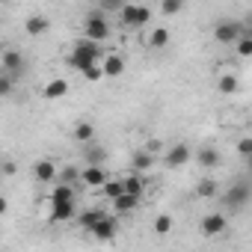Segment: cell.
I'll list each match as a JSON object with an SVG mask.
<instances>
[{"instance_id": "1", "label": "cell", "mask_w": 252, "mask_h": 252, "mask_svg": "<svg viewBox=\"0 0 252 252\" xmlns=\"http://www.w3.org/2000/svg\"><path fill=\"white\" fill-rule=\"evenodd\" d=\"M65 63L83 74L86 68L101 65V48H98V45H92V42H86V39H77V42L71 45V51H68Z\"/></svg>"}, {"instance_id": "2", "label": "cell", "mask_w": 252, "mask_h": 252, "mask_svg": "<svg viewBox=\"0 0 252 252\" xmlns=\"http://www.w3.org/2000/svg\"><path fill=\"white\" fill-rule=\"evenodd\" d=\"M83 39L92 42V45H101V42L110 39V21H107L104 12L92 9V12L83 18Z\"/></svg>"}, {"instance_id": "3", "label": "cell", "mask_w": 252, "mask_h": 252, "mask_svg": "<svg viewBox=\"0 0 252 252\" xmlns=\"http://www.w3.org/2000/svg\"><path fill=\"white\" fill-rule=\"evenodd\" d=\"M0 65H3V74H9L12 80H18L27 68V60L18 48H6L3 54H0Z\"/></svg>"}, {"instance_id": "4", "label": "cell", "mask_w": 252, "mask_h": 252, "mask_svg": "<svg viewBox=\"0 0 252 252\" xmlns=\"http://www.w3.org/2000/svg\"><path fill=\"white\" fill-rule=\"evenodd\" d=\"M119 18H122V24H128V27H143V24H149L152 21V9L149 6H134V3H122V9H119Z\"/></svg>"}, {"instance_id": "5", "label": "cell", "mask_w": 252, "mask_h": 252, "mask_svg": "<svg viewBox=\"0 0 252 252\" xmlns=\"http://www.w3.org/2000/svg\"><path fill=\"white\" fill-rule=\"evenodd\" d=\"M243 33H246V27L240 21H217V27H214V39L220 45H234Z\"/></svg>"}, {"instance_id": "6", "label": "cell", "mask_w": 252, "mask_h": 252, "mask_svg": "<svg viewBox=\"0 0 252 252\" xmlns=\"http://www.w3.org/2000/svg\"><path fill=\"white\" fill-rule=\"evenodd\" d=\"M249 193H252V187H249L246 181H237V184L222 196V205H225L228 211H237V208H243V205L249 202Z\"/></svg>"}, {"instance_id": "7", "label": "cell", "mask_w": 252, "mask_h": 252, "mask_svg": "<svg viewBox=\"0 0 252 252\" xmlns=\"http://www.w3.org/2000/svg\"><path fill=\"white\" fill-rule=\"evenodd\" d=\"M225 228H228L225 214H205V217H202V222H199V231H202L205 237H220Z\"/></svg>"}, {"instance_id": "8", "label": "cell", "mask_w": 252, "mask_h": 252, "mask_svg": "<svg viewBox=\"0 0 252 252\" xmlns=\"http://www.w3.org/2000/svg\"><path fill=\"white\" fill-rule=\"evenodd\" d=\"M116 231H119V222H116V217H113V214H107L104 220H98V222L89 228V234H92L95 240H101V243L113 240V237H116Z\"/></svg>"}, {"instance_id": "9", "label": "cell", "mask_w": 252, "mask_h": 252, "mask_svg": "<svg viewBox=\"0 0 252 252\" xmlns=\"http://www.w3.org/2000/svg\"><path fill=\"white\" fill-rule=\"evenodd\" d=\"M187 160H190V146H187V143H172L169 152H166V166H169V169H178V166H184Z\"/></svg>"}, {"instance_id": "10", "label": "cell", "mask_w": 252, "mask_h": 252, "mask_svg": "<svg viewBox=\"0 0 252 252\" xmlns=\"http://www.w3.org/2000/svg\"><path fill=\"white\" fill-rule=\"evenodd\" d=\"M57 163L54 160H36L33 163V178L39 181V184H54L57 181Z\"/></svg>"}, {"instance_id": "11", "label": "cell", "mask_w": 252, "mask_h": 252, "mask_svg": "<svg viewBox=\"0 0 252 252\" xmlns=\"http://www.w3.org/2000/svg\"><path fill=\"white\" fill-rule=\"evenodd\" d=\"M83 160H86V166H104V160H107V149L98 146V143L92 140V143L83 146Z\"/></svg>"}, {"instance_id": "12", "label": "cell", "mask_w": 252, "mask_h": 252, "mask_svg": "<svg viewBox=\"0 0 252 252\" xmlns=\"http://www.w3.org/2000/svg\"><path fill=\"white\" fill-rule=\"evenodd\" d=\"M122 71H125V60H122L119 54L101 57V74H104V77H119Z\"/></svg>"}, {"instance_id": "13", "label": "cell", "mask_w": 252, "mask_h": 252, "mask_svg": "<svg viewBox=\"0 0 252 252\" xmlns=\"http://www.w3.org/2000/svg\"><path fill=\"white\" fill-rule=\"evenodd\" d=\"M63 95H68V80H65V77H54V80H48L45 89H42V98H48V101H57V98H63Z\"/></svg>"}, {"instance_id": "14", "label": "cell", "mask_w": 252, "mask_h": 252, "mask_svg": "<svg viewBox=\"0 0 252 252\" xmlns=\"http://www.w3.org/2000/svg\"><path fill=\"white\" fill-rule=\"evenodd\" d=\"M80 181L86 187H104L107 184V172H104V166H86V169H80Z\"/></svg>"}, {"instance_id": "15", "label": "cell", "mask_w": 252, "mask_h": 252, "mask_svg": "<svg viewBox=\"0 0 252 252\" xmlns=\"http://www.w3.org/2000/svg\"><path fill=\"white\" fill-rule=\"evenodd\" d=\"M77 217V205L74 202H60V205H51V222H68Z\"/></svg>"}, {"instance_id": "16", "label": "cell", "mask_w": 252, "mask_h": 252, "mask_svg": "<svg viewBox=\"0 0 252 252\" xmlns=\"http://www.w3.org/2000/svg\"><path fill=\"white\" fill-rule=\"evenodd\" d=\"M104 217H107V211H104V208H86V211H80V214H77V222H80V228H83V231H89V228H92L98 220H104Z\"/></svg>"}, {"instance_id": "17", "label": "cell", "mask_w": 252, "mask_h": 252, "mask_svg": "<svg viewBox=\"0 0 252 252\" xmlns=\"http://www.w3.org/2000/svg\"><path fill=\"white\" fill-rule=\"evenodd\" d=\"M152 166H155V158H152L149 152L137 149V152H134V158H131V169H134V175H140V172H149Z\"/></svg>"}, {"instance_id": "18", "label": "cell", "mask_w": 252, "mask_h": 252, "mask_svg": "<svg viewBox=\"0 0 252 252\" xmlns=\"http://www.w3.org/2000/svg\"><path fill=\"white\" fill-rule=\"evenodd\" d=\"M71 137H74L80 146L92 143V140H95V128H92V122H86V119H83V122H77V125H74V131H71Z\"/></svg>"}, {"instance_id": "19", "label": "cell", "mask_w": 252, "mask_h": 252, "mask_svg": "<svg viewBox=\"0 0 252 252\" xmlns=\"http://www.w3.org/2000/svg\"><path fill=\"white\" fill-rule=\"evenodd\" d=\"M48 27H51V21H48L45 15H30V18L24 21L27 36H42V33H48Z\"/></svg>"}, {"instance_id": "20", "label": "cell", "mask_w": 252, "mask_h": 252, "mask_svg": "<svg viewBox=\"0 0 252 252\" xmlns=\"http://www.w3.org/2000/svg\"><path fill=\"white\" fill-rule=\"evenodd\" d=\"M196 160H199L205 169H214V166H220V152H217L214 146H202V149L196 152Z\"/></svg>"}, {"instance_id": "21", "label": "cell", "mask_w": 252, "mask_h": 252, "mask_svg": "<svg viewBox=\"0 0 252 252\" xmlns=\"http://www.w3.org/2000/svg\"><path fill=\"white\" fill-rule=\"evenodd\" d=\"M122 190H125V193H128V196H134V199H140V196L146 193V181H143L140 175H134V172H131L128 178H125V181H122Z\"/></svg>"}, {"instance_id": "22", "label": "cell", "mask_w": 252, "mask_h": 252, "mask_svg": "<svg viewBox=\"0 0 252 252\" xmlns=\"http://www.w3.org/2000/svg\"><path fill=\"white\" fill-rule=\"evenodd\" d=\"M137 205H140V199L122 193L119 199H113V214H131V211H137Z\"/></svg>"}, {"instance_id": "23", "label": "cell", "mask_w": 252, "mask_h": 252, "mask_svg": "<svg viewBox=\"0 0 252 252\" xmlns=\"http://www.w3.org/2000/svg\"><path fill=\"white\" fill-rule=\"evenodd\" d=\"M217 89H220L222 95H234V92L240 89V80H237V74H220V80H217Z\"/></svg>"}, {"instance_id": "24", "label": "cell", "mask_w": 252, "mask_h": 252, "mask_svg": "<svg viewBox=\"0 0 252 252\" xmlns=\"http://www.w3.org/2000/svg\"><path fill=\"white\" fill-rule=\"evenodd\" d=\"M57 181L65 184V187H74V181H80V169L77 166H63V169H57Z\"/></svg>"}, {"instance_id": "25", "label": "cell", "mask_w": 252, "mask_h": 252, "mask_svg": "<svg viewBox=\"0 0 252 252\" xmlns=\"http://www.w3.org/2000/svg\"><path fill=\"white\" fill-rule=\"evenodd\" d=\"M217 190H220V187H217L214 178H202V181L196 184V196H199V199H214Z\"/></svg>"}, {"instance_id": "26", "label": "cell", "mask_w": 252, "mask_h": 252, "mask_svg": "<svg viewBox=\"0 0 252 252\" xmlns=\"http://www.w3.org/2000/svg\"><path fill=\"white\" fill-rule=\"evenodd\" d=\"M169 45V30L166 27H155L149 36V48H166Z\"/></svg>"}, {"instance_id": "27", "label": "cell", "mask_w": 252, "mask_h": 252, "mask_svg": "<svg viewBox=\"0 0 252 252\" xmlns=\"http://www.w3.org/2000/svg\"><path fill=\"white\" fill-rule=\"evenodd\" d=\"M234 51H237V57H243V60H249V57H252V33H249V30L234 42Z\"/></svg>"}, {"instance_id": "28", "label": "cell", "mask_w": 252, "mask_h": 252, "mask_svg": "<svg viewBox=\"0 0 252 252\" xmlns=\"http://www.w3.org/2000/svg\"><path fill=\"white\" fill-rule=\"evenodd\" d=\"M60 202H74V187L57 184V190L51 193V205H60Z\"/></svg>"}, {"instance_id": "29", "label": "cell", "mask_w": 252, "mask_h": 252, "mask_svg": "<svg viewBox=\"0 0 252 252\" xmlns=\"http://www.w3.org/2000/svg\"><path fill=\"white\" fill-rule=\"evenodd\" d=\"M169 231H172V217H169V214H158V217H155V234L163 237V234H169Z\"/></svg>"}, {"instance_id": "30", "label": "cell", "mask_w": 252, "mask_h": 252, "mask_svg": "<svg viewBox=\"0 0 252 252\" xmlns=\"http://www.w3.org/2000/svg\"><path fill=\"white\" fill-rule=\"evenodd\" d=\"M181 9H184L181 0H163V3H160V12H163V15H178Z\"/></svg>"}, {"instance_id": "31", "label": "cell", "mask_w": 252, "mask_h": 252, "mask_svg": "<svg viewBox=\"0 0 252 252\" xmlns=\"http://www.w3.org/2000/svg\"><path fill=\"white\" fill-rule=\"evenodd\" d=\"M122 193H125V190H122V181H107V184H104V196H107L110 202L119 199Z\"/></svg>"}, {"instance_id": "32", "label": "cell", "mask_w": 252, "mask_h": 252, "mask_svg": "<svg viewBox=\"0 0 252 252\" xmlns=\"http://www.w3.org/2000/svg\"><path fill=\"white\" fill-rule=\"evenodd\" d=\"M12 86H15V80H12L9 74H3V71H0V98L12 95Z\"/></svg>"}, {"instance_id": "33", "label": "cell", "mask_w": 252, "mask_h": 252, "mask_svg": "<svg viewBox=\"0 0 252 252\" xmlns=\"http://www.w3.org/2000/svg\"><path fill=\"white\" fill-rule=\"evenodd\" d=\"M95 9H98V12H119V9H122V3H119V0H101Z\"/></svg>"}, {"instance_id": "34", "label": "cell", "mask_w": 252, "mask_h": 252, "mask_svg": "<svg viewBox=\"0 0 252 252\" xmlns=\"http://www.w3.org/2000/svg\"><path fill=\"white\" fill-rule=\"evenodd\" d=\"M237 152H240L243 158H252V137H240V140H237Z\"/></svg>"}, {"instance_id": "35", "label": "cell", "mask_w": 252, "mask_h": 252, "mask_svg": "<svg viewBox=\"0 0 252 252\" xmlns=\"http://www.w3.org/2000/svg\"><path fill=\"white\" fill-rule=\"evenodd\" d=\"M83 77H86V80H92V83H98V80L104 77V74H101V65H92V68H86V71H83Z\"/></svg>"}, {"instance_id": "36", "label": "cell", "mask_w": 252, "mask_h": 252, "mask_svg": "<svg viewBox=\"0 0 252 252\" xmlns=\"http://www.w3.org/2000/svg\"><path fill=\"white\" fill-rule=\"evenodd\" d=\"M160 149H163V143H160V140H149V143H146V149H143V152H149V155H152V158H155V155H158V152H160Z\"/></svg>"}, {"instance_id": "37", "label": "cell", "mask_w": 252, "mask_h": 252, "mask_svg": "<svg viewBox=\"0 0 252 252\" xmlns=\"http://www.w3.org/2000/svg\"><path fill=\"white\" fill-rule=\"evenodd\" d=\"M6 211H9V199L0 196V217H6Z\"/></svg>"}, {"instance_id": "38", "label": "cell", "mask_w": 252, "mask_h": 252, "mask_svg": "<svg viewBox=\"0 0 252 252\" xmlns=\"http://www.w3.org/2000/svg\"><path fill=\"white\" fill-rule=\"evenodd\" d=\"M15 169H18L15 163H3V169H0V172H3V175H15Z\"/></svg>"}]
</instances>
